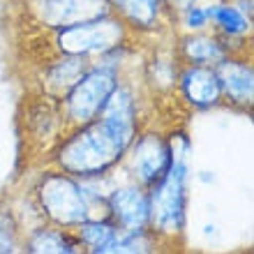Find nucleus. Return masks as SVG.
<instances>
[{"instance_id":"nucleus-1","label":"nucleus","mask_w":254,"mask_h":254,"mask_svg":"<svg viewBox=\"0 0 254 254\" xmlns=\"http://www.w3.org/2000/svg\"><path fill=\"white\" fill-rule=\"evenodd\" d=\"M134 132L136 123L132 97L116 88L102 107L100 123H93L61 150L63 169L86 176L100 174L129 148Z\"/></svg>"},{"instance_id":"nucleus-2","label":"nucleus","mask_w":254,"mask_h":254,"mask_svg":"<svg viewBox=\"0 0 254 254\" xmlns=\"http://www.w3.org/2000/svg\"><path fill=\"white\" fill-rule=\"evenodd\" d=\"M185 150H174V155L169 157L167 171L160 176V185L148 199V220H153L155 227L164 234L178 231L185 217Z\"/></svg>"},{"instance_id":"nucleus-3","label":"nucleus","mask_w":254,"mask_h":254,"mask_svg":"<svg viewBox=\"0 0 254 254\" xmlns=\"http://www.w3.org/2000/svg\"><path fill=\"white\" fill-rule=\"evenodd\" d=\"M40 199L47 215L58 224H83L88 220L86 194L67 176H47L40 185Z\"/></svg>"},{"instance_id":"nucleus-4","label":"nucleus","mask_w":254,"mask_h":254,"mask_svg":"<svg viewBox=\"0 0 254 254\" xmlns=\"http://www.w3.org/2000/svg\"><path fill=\"white\" fill-rule=\"evenodd\" d=\"M123 40V26L118 21L107 16L95 21H86L79 26L63 28L58 35V47L69 56H86V54H104L109 49L118 47Z\"/></svg>"},{"instance_id":"nucleus-5","label":"nucleus","mask_w":254,"mask_h":254,"mask_svg":"<svg viewBox=\"0 0 254 254\" xmlns=\"http://www.w3.org/2000/svg\"><path fill=\"white\" fill-rule=\"evenodd\" d=\"M116 90V76L109 69H95V72L81 76L72 86L67 111L69 118L76 123H90L102 111L109 95Z\"/></svg>"},{"instance_id":"nucleus-6","label":"nucleus","mask_w":254,"mask_h":254,"mask_svg":"<svg viewBox=\"0 0 254 254\" xmlns=\"http://www.w3.org/2000/svg\"><path fill=\"white\" fill-rule=\"evenodd\" d=\"M109 14V0H42L40 19L51 28H69Z\"/></svg>"},{"instance_id":"nucleus-7","label":"nucleus","mask_w":254,"mask_h":254,"mask_svg":"<svg viewBox=\"0 0 254 254\" xmlns=\"http://www.w3.org/2000/svg\"><path fill=\"white\" fill-rule=\"evenodd\" d=\"M169 146L160 136L148 134L134 148V171L141 183H155L169 167Z\"/></svg>"},{"instance_id":"nucleus-8","label":"nucleus","mask_w":254,"mask_h":254,"mask_svg":"<svg viewBox=\"0 0 254 254\" xmlns=\"http://www.w3.org/2000/svg\"><path fill=\"white\" fill-rule=\"evenodd\" d=\"M111 208L123 227L127 229H143L148 222V196L136 188L116 190L111 196Z\"/></svg>"},{"instance_id":"nucleus-9","label":"nucleus","mask_w":254,"mask_h":254,"mask_svg":"<svg viewBox=\"0 0 254 254\" xmlns=\"http://www.w3.org/2000/svg\"><path fill=\"white\" fill-rule=\"evenodd\" d=\"M215 74L220 81V88L234 102H241V104L252 102V67L250 65L236 61H222Z\"/></svg>"},{"instance_id":"nucleus-10","label":"nucleus","mask_w":254,"mask_h":254,"mask_svg":"<svg viewBox=\"0 0 254 254\" xmlns=\"http://www.w3.org/2000/svg\"><path fill=\"white\" fill-rule=\"evenodd\" d=\"M183 90H185V97L196 107L215 104L222 95L217 74L208 67H192L183 74Z\"/></svg>"},{"instance_id":"nucleus-11","label":"nucleus","mask_w":254,"mask_h":254,"mask_svg":"<svg viewBox=\"0 0 254 254\" xmlns=\"http://www.w3.org/2000/svg\"><path fill=\"white\" fill-rule=\"evenodd\" d=\"M127 19L139 26H150L157 16L160 0H111Z\"/></svg>"},{"instance_id":"nucleus-12","label":"nucleus","mask_w":254,"mask_h":254,"mask_svg":"<svg viewBox=\"0 0 254 254\" xmlns=\"http://www.w3.org/2000/svg\"><path fill=\"white\" fill-rule=\"evenodd\" d=\"M185 54L192 58L194 63H217L222 61V47L210 37H192L185 44Z\"/></svg>"},{"instance_id":"nucleus-13","label":"nucleus","mask_w":254,"mask_h":254,"mask_svg":"<svg viewBox=\"0 0 254 254\" xmlns=\"http://www.w3.org/2000/svg\"><path fill=\"white\" fill-rule=\"evenodd\" d=\"M116 236H118V231L114 227H109V224H83L81 227V238L95 252H109V248L116 241Z\"/></svg>"},{"instance_id":"nucleus-14","label":"nucleus","mask_w":254,"mask_h":254,"mask_svg":"<svg viewBox=\"0 0 254 254\" xmlns=\"http://www.w3.org/2000/svg\"><path fill=\"white\" fill-rule=\"evenodd\" d=\"M81 76H83V61H81V56H74L56 67L51 74V83L56 88H72Z\"/></svg>"},{"instance_id":"nucleus-15","label":"nucleus","mask_w":254,"mask_h":254,"mask_svg":"<svg viewBox=\"0 0 254 254\" xmlns=\"http://www.w3.org/2000/svg\"><path fill=\"white\" fill-rule=\"evenodd\" d=\"M210 19H215V23L220 28H224L227 33L231 35H238V33H245L248 30V21H245V16H243V12H238L236 7H217L215 12H210Z\"/></svg>"},{"instance_id":"nucleus-16","label":"nucleus","mask_w":254,"mask_h":254,"mask_svg":"<svg viewBox=\"0 0 254 254\" xmlns=\"http://www.w3.org/2000/svg\"><path fill=\"white\" fill-rule=\"evenodd\" d=\"M30 250L33 252H74L72 245L61 234H54V231H40L30 241Z\"/></svg>"},{"instance_id":"nucleus-17","label":"nucleus","mask_w":254,"mask_h":254,"mask_svg":"<svg viewBox=\"0 0 254 254\" xmlns=\"http://www.w3.org/2000/svg\"><path fill=\"white\" fill-rule=\"evenodd\" d=\"M9 245H12V241L7 238V231H5V229H0V252H7V250H12Z\"/></svg>"},{"instance_id":"nucleus-18","label":"nucleus","mask_w":254,"mask_h":254,"mask_svg":"<svg viewBox=\"0 0 254 254\" xmlns=\"http://www.w3.org/2000/svg\"><path fill=\"white\" fill-rule=\"evenodd\" d=\"M171 2H174V5L178 7V9H183V12H185L188 7H192L194 2H196V0H171Z\"/></svg>"}]
</instances>
